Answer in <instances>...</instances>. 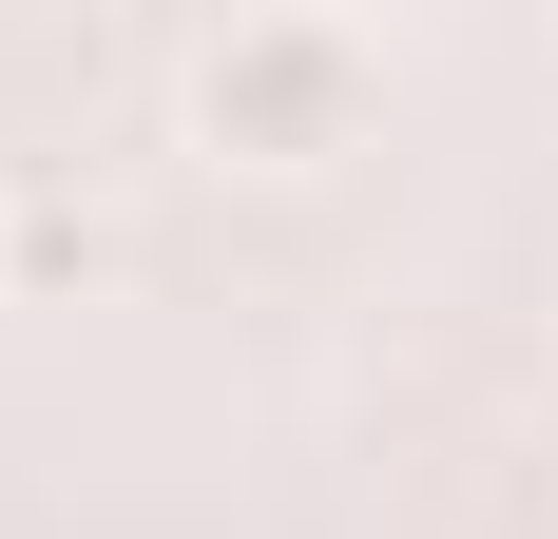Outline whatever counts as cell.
<instances>
[{
  "instance_id": "1",
  "label": "cell",
  "mask_w": 558,
  "mask_h": 539,
  "mask_svg": "<svg viewBox=\"0 0 558 539\" xmlns=\"http://www.w3.org/2000/svg\"><path fill=\"white\" fill-rule=\"evenodd\" d=\"M366 97H386L366 20H308V0H270V20H231V39L193 58V155L328 173V155H366Z\"/></svg>"
},
{
  "instance_id": "2",
  "label": "cell",
  "mask_w": 558,
  "mask_h": 539,
  "mask_svg": "<svg viewBox=\"0 0 558 539\" xmlns=\"http://www.w3.org/2000/svg\"><path fill=\"white\" fill-rule=\"evenodd\" d=\"M97 251H116V231L58 213V193H39V213H0V270H39V289H58V270H97Z\"/></svg>"
}]
</instances>
